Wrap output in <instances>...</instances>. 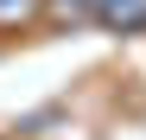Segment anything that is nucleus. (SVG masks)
Returning <instances> with one entry per match:
<instances>
[{
	"mask_svg": "<svg viewBox=\"0 0 146 140\" xmlns=\"http://www.w3.org/2000/svg\"><path fill=\"white\" fill-rule=\"evenodd\" d=\"M89 19L114 38H146V0H89Z\"/></svg>",
	"mask_w": 146,
	"mask_h": 140,
	"instance_id": "1",
	"label": "nucleus"
},
{
	"mask_svg": "<svg viewBox=\"0 0 146 140\" xmlns=\"http://www.w3.org/2000/svg\"><path fill=\"white\" fill-rule=\"evenodd\" d=\"M44 13V0H0V32H19Z\"/></svg>",
	"mask_w": 146,
	"mask_h": 140,
	"instance_id": "2",
	"label": "nucleus"
},
{
	"mask_svg": "<svg viewBox=\"0 0 146 140\" xmlns=\"http://www.w3.org/2000/svg\"><path fill=\"white\" fill-rule=\"evenodd\" d=\"M51 13L64 19V26H83V19H89V0H51Z\"/></svg>",
	"mask_w": 146,
	"mask_h": 140,
	"instance_id": "3",
	"label": "nucleus"
}]
</instances>
